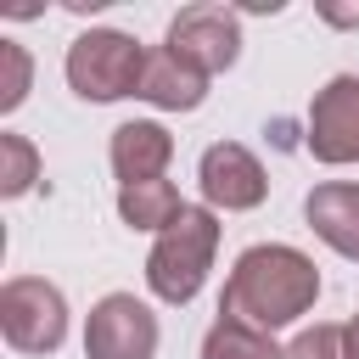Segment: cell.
<instances>
[{"instance_id":"1","label":"cell","mask_w":359,"mask_h":359,"mask_svg":"<svg viewBox=\"0 0 359 359\" xmlns=\"http://www.w3.org/2000/svg\"><path fill=\"white\" fill-rule=\"evenodd\" d=\"M320 292V269L297 252V247H247L224 280L219 314L252 325V331H275L286 320H297Z\"/></svg>"},{"instance_id":"2","label":"cell","mask_w":359,"mask_h":359,"mask_svg":"<svg viewBox=\"0 0 359 359\" xmlns=\"http://www.w3.org/2000/svg\"><path fill=\"white\" fill-rule=\"evenodd\" d=\"M213 247H219V224L208 208H185L151 247L146 258V280L163 303H191L208 280V264H213Z\"/></svg>"},{"instance_id":"3","label":"cell","mask_w":359,"mask_h":359,"mask_svg":"<svg viewBox=\"0 0 359 359\" xmlns=\"http://www.w3.org/2000/svg\"><path fill=\"white\" fill-rule=\"evenodd\" d=\"M140 79H146V50H140L129 34L90 28V34H79L73 50H67V84H73L84 101L140 95Z\"/></svg>"},{"instance_id":"4","label":"cell","mask_w":359,"mask_h":359,"mask_svg":"<svg viewBox=\"0 0 359 359\" xmlns=\"http://www.w3.org/2000/svg\"><path fill=\"white\" fill-rule=\"evenodd\" d=\"M0 331L17 353H50L62 337H67V303L50 280H6L0 292Z\"/></svg>"},{"instance_id":"5","label":"cell","mask_w":359,"mask_h":359,"mask_svg":"<svg viewBox=\"0 0 359 359\" xmlns=\"http://www.w3.org/2000/svg\"><path fill=\"white\" fill-rule=\"evenodd\" d=\"M84 353L90 359H151L157 353V320L146 303H135L129 292H112L90 309L84 325Z\"/></svg>"},{"instance_id":"6","label":"cell","mask_w":359,"mask_h":359,"mask_svg":"<svg viewBox=\"0 0 359 359\" xmlns=\"http://www.w3.org/2000/svg\"><path fill=\"white\" fill-rule=\"evenodd\" d=\"M309 151L320 163H359V79H331L309 107Z\"/></svg>"},{"instance_id":"7","label":"cell","mask_w":359,"mask_h":359,"mask_svg":"<svg viewBox=\"0 0 359 359\" xmlns=\"http://www.w3.org/2000/svg\"><path fill=\"white\" fill-rule=\"evenodd\" d=\"M168 50H174L180 62H191L196 73H219V67L236 62V50H241V28H236V17H230L224 6H191V11L174 17V28H168Z\"/></svg>"},{"instance_id":"8","label":"cell","mask_w":359,"mask_h":359,"mask_svg":"<svg viewBox=\"0 0 359 359\" xmlns=\"http://www.w3.org/2000/svg\"><path fill=\"white\" fill-rule=\"evenodd\" d=\"M264 191H269V180H264V168H258V157L247 146L219 140V146L202 151V196L208 202H219V208H258Z\"/></svg>"},{"instance_id":"9","label":"cell","mask_w":359,"mask_h":359,"mask_svg":"<svg viewBox=\"0 0 359 359\" xmlns=\"http://www.w3.org/2000/svg\"><path fill=\"white\" fill-rule=\"evenodd\" d=\"M168 157H174V140H168L163 123H118V129H112V168H118L123 185H135V180H163Z\"/></svg>"},{"instance_id":"10","label":"cell","mask_w":359,"mask_h":359,"mask_svg":"<svg viewBox=\"0 0 359 359\" xmlns=\"http://www.w3.org/2000/svg\"><path fill=\"white\" fill-rule=\"evenodd\" d=\"M303 213L342 258H359V185H314Z\"/></svg>"},{"instance_id":"11","label":"cell","mask_w":359,"mask_h":359,"mask_svg":"<svg viewBox=\"0 0 359 359\" xmlns=\"http://www.w3.org/2000/svg\"><path fill=\"white\" fill-rule=\"evenodd\" d=\"M140 95L157 101V107H168V112H191V107H202V95H208V73H196L191 62H180V56L163 45L157 56H146Z\"/></svg>"},{"instance_id":"12","label":"cell","mask_w":359,"mask_h":359,"mask_svg":"<svg viewBox=\"0 0 359 359\" xmlns=\"http://www.w3.org/2000/svg\"><path fill=\"white\" fill-rule=\"evenodd\" d=\"M118 213L135 230H168L185 213V202L168 180H135V185H118Z\"/></svg>"},{"instance_id":"13","label":"cell","mask_w":359,"mask_h":359,"mask_svg":"<svg viewBox=\"0 0 359 359\" xmlns=\"http://www.w3.org/2000/svg\"><path fill=\"white\" fill-rule=\"evenodd\" d=\"M202 359H286V353L269 342V331H252V325L219 314V325L202 342Z\"/></svg>"},{"instance_id":"14","label":"cell","mask_w":359,"mask_h":359,"mask_svg":"<svg viewBox=\"0 0 359 359\" xmlns=\"http://www.w3.org/2000/svg\"><path fill=\"white\" fill-rule=\"evenodd\" d=\"M39 174V157L22 135H0V196H22Z\"/></svg>"},{"instance_id":"15","label":"cell","mask_w":359,"mask_h":359,"mask_svg":"<svg viewBox=\"0 0 359 359\" xmlns=\"http://www.w3.org/2000/svg\"><path fill=\"white\" fill-rule=\"evenodd\" d=\"M28 95V50L17 39H0V112H11Z\"/></svg>"},{"instance_id":"16","label":"cell","mask_w":359,"mask_h":359,"mask_svg":"<svg viewBox=\"0 0 359 359\" xmlns=\"http://www.w3.org/2000/svg\"><path fill=\"white\" fill-rule=\"evenodd\" d=\"M286 359H348L342 325H314V331H303V337L286 348Z\"/></svg>"},{"instance_id":"17","label":"cell","mask_w":359,"mask_h":359,"mask_svg":"<svg viewBox=\"0 0 359 359\" xmlns=\"http://www.w3.org/2000/svg\"><path fill=\"white\" fill-rule=\"evenodd\" d=\"M342 348H348V359H359V314L342 325Z\"/></svg>"},{"instance_id":"18","label":"cell","mask_w":359,"mask_h":359,"mask_svg":"<svg viewBox=\"0 0 359 359\" xmlns=\"http://www.w3.org/2000/svg\"><path fill=\"white\" fill-rule=\"evenodd\" d=\"M325 17H331V22H359V6H353V11H325Z\"/></svg>"}]
</instances>
